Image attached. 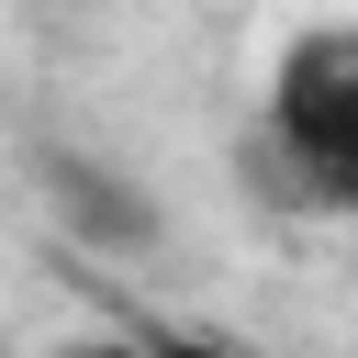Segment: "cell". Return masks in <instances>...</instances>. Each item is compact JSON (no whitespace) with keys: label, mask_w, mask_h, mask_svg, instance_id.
<instances>
[{"label":"cell","mask_w":358,"mask_h":358,"mask_svg":"<svg viewBox=\"0 0 358 358\" xmlns=\"http://www.w3.org/2000/svg\"><path fill=\"white\" fill-rule=\"evenodd\" d=\"M157 358H235V347H213V336H157Z\"/></svg>","instance_id":"4"},{"label":"cell","mask_w":358,"mask_h":358,"mask_svg":"<svg viewBox=\"0 0 358 358\" xmlns=\"http://www.w3.org/2000/svg\"><path fill=\"white\" fill-rule=\"evenodd\" d=\"M45 358H157V336H67V347H45Z\"/></svg>","instance_id":"3"},{"label":"cell","mask_w":358,"mask_h":358,"mask_svg":"<svg viewBox=\"0 0 358 358\" xmlns=\"http://www.w3.org/2000/svg\"><path fill=\"white\" fill-rule=\"evenodd\" d=\"M257 190L291 213H358V22H313L280 45L257 101Z\"/></svg>","instance_id":"1"},{"label":"cell","mask_w":358,"mask_h":358,"mask_svg":"<svg viewBox=\"0 0 358 358\" xmlns=\"http://www.w3.org/2000/svg\"><path fill=\"white\" fill-rule=\"evenodd\" d=\"M56 201H67V224H90V235H145V201H123L112 168H56Z\"/></svg>","instance_id":"2"}]
</instances>
